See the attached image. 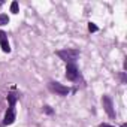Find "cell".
Here are the masks:
<instances>
[{
  "label": "cell",
  "instance_id": "1",
  "mask_svg": "<svg viewBox=\"0 0 127 127\" xmlns=\"http://www.w3.org/2000/svg\"><path fill=\"white\" fill-rule=\"evenodd\" d=\"M8 102H9V108L6 111V115H5V120H3V124L5 126H9L15 121V103H17V96L14 93L8 94Z\"/></svg>",
  "mask_w": 127,
  "mask_h": 127
},
{
  "label": "cell",
  "instance_id": "2",
  "mask_svg": "<svg viewBox=\"0 0 127 127\" xmlns=\"http://www.w3.org/2000/svg\"><path fill=\"white\" fill-rule=\"evenodd\" d=\"M57 55L66 63H75L78 58H79V51L78 49H70V48H66V49H60L57 51Z\"/></svg>",
  "mask_w": 127,
  "mask_h": 127
},
{
  "label": "cell",
  "instance_id": "3",
  "mask_svg": "<svg viewBox=\"0 0 127 127\" xmlns=\"http://www.w3.org/2000/svg\"><path fill=\"white\" fill-rule=\"evenodd\" d=\"M48 88L52 91V93H55V94H58V96H67L69 94V87H66V85H63V84H60V82H55V81H52V82H49L48 84Z\"/></svg>",
  "mask_w": 127,
  "mask_h": 127
},
{
  "label": "cell",
  "instance_id": "4",
  "mask_svg": "<svg viewBox=\"0 0 127 127\" xmlns=\"http://www.w3.org/2000/svg\"><path fill=\"white\" fill-rule=\"evenodd\" d=\"M102 105L106 111V114L109 115V118H115V108H114V103H112V99L109 96H103L102 97Z\"/></svg>",
  "mask_w": 127,
  "mask_h": 127
},
{
  "label": "cell",
  "instance_id": "5",
  "mask_svg": "<svg viewBox=\"0 0 127 127\" xmlns=\"http://www.w3.org/2000/svg\"><path fill=\"white\" fill-rule=\"evenodd\" d=\"M79 76V70L76 67L75 63H67V66H66V78L69 81H76Z\"/></svg>",
  "mask_w": 127,
  "mask_h": 127
},
{
  "label": "cell",
  "instance_id": "6",
  "mask_svg": "<svg viewBox=\"0 0 127 127\" xmlns=\"http://www.w3.org/2000/svg\"><path fill=\"white\" fill-rule=\"evenodd\" d=\"M0 46H2L3 52H11V46H9V42H8V36L2 30H0Z\"/></svg>",
  "mask_w": 127,
  "mask_h": 127
},
{
  "label": "cell",
  "instance_id": "7",
  "mask_svg": "<svg viewBox=\"0 0 127 127\" xmlns=\"http://www.w3.org/2000/svg\"><path fill=\"white\" fill-rule=\"evenodd\" d=\"M9 23V17L6 14H0V26H6Z\"/></svg>",
  "mask_w": 127,
  "mask_h": 127
},
{
  "label": "cell",
  "instance_id": "8",
  "mask_svg": "<svg viewBox=\"0 0 127 127\" xmlns=\"http://www.w3.org/2000/svg\"><path fill=\"white\" fill-rule=\"evenodd\" d=\"M11 12L12 14H18V2H12L11 3Z\"/></svg>",
  "mask_w": 127,
  "mask_h": 127
},
{
  "label": "cell",
  "instance_id": "9",
  "mask_svg": "<svg viewBox=\"0 0 127 127\" xmlns=\"http://www.w3.org/2000/svg\"><path fill=\"white\" fill-rule=\"evenodd\" d=\"M88 30H90V32H93V33H94V32H97V30H99V29H97V26H96V24H94V23H90V24H88Z\"/></svg>",
  "mask_w": 127,
  "mask_h": 127
},
{
  "label": "cell",
  "instance_id": "10",
  "mask_svg": "<svg viewBox=\"0 0 127 127\" xmlns=\"http://www.w3.org/2000/svg\"><path fill=\"white\" fill-rule=\"evenodd\" d=\"M43 111H45L46 114H52V109H51L49 106H45V108H43Z\"/></svg>",
  "mask_w": 127,
  "mask_h": 127
},
{
  "label": "cell",
  "instance_id": "11",
  "mask_svg": "<svg viewBox=\"0 0 127 127\" xmlns=\"http://www.w3.org/2000/svg\"><path fill=\"white\" fill-rule=\"evenodd\" d=\"M99 127H114V126H109V124H105V123H102Z\"/></svg>",
  "mask_w": 127,
  "mask_h": 127
}]
</instances>
